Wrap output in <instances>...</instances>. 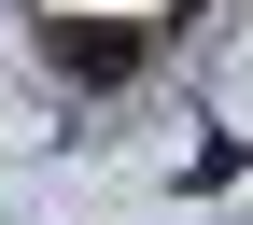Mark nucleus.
I'll use <instances>...</instances> for the list:
<instances>
[{
	"mask_svg": "<svg viewBox=\"0 0 253 225\" xmlns=\"http://www.w3.org/2000/svg\"><path fill=\"white\" fill-rule=\"evenodd\" d=\"M126 56H141V43H126V28H84V14L56 28V71H71V85H113Z\"/></svg>",
	"mask_w": 253,
	"mask_h": 225,
	"instance_id": "1",
	"label": "nucleus"
}]
</instances>
